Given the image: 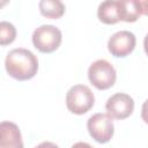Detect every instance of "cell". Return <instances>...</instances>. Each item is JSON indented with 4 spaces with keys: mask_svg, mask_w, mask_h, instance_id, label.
I'll list each match as a JSON object with an SVG mask.
<instances>
[{
    "mask_svg": "<svg viewBox=\"0 0 148 148\" xmlns=\"http://www.w3.org/2000/svg\"><path fill=\"white\" fill-rule=\"evenodd\" d=\"M5 68L9 76L17 81L32 79L38 71L37 57L27 49L18 47L8 52L5 60Z\"/></svg>",
    "mask_w": 148,
    "mask_h": 148,
    "instance_id": "6da1fadb",
    "label": "cell"
},
{
    "mask_svg": "<svg viewBox=\"0 0 148 148\" xmlns=\"http://www.w3.org/2000/svg\"><path fill=\"white\" fill-rule=\"evenodd\" d=\"M95 104V96L91 89L84 84H75L66 94V106L74 114L87 113Z\"/></svg>",
    "mask_w": 148,
    "mask_h": 148,
    "instance_id": "7a4b0ae2",
    "label": "cell"
},
{
    "mask_svg": "<svg viewBox=\"0 0 148 148\" xmlns=\"http://www.w3.org/2000/svg\"><path fill=\"white\" fill-rule=\"evenodd\" d=\"M88 79L96 89L106 90L116 83L117 72L111 62L105 59H98L89 66Z\"/></svg>",
    "mask_w": 148,
    "mask_h": 148,
    "instance_id": "3957f363",
    "label": "cell"
},
{
    "mask_svg": "<svg viewBox=\"0 0 148 148\" xmlns=\"http://www.w3.org/2000/svg\"><path fill=\"white\" fill-rule=\"evenodd\" d=\"M32 44L42 53H52L61 44L62 34L52 24H43L32 32Z\"/></svg>",
    "mask_w": 148,
    "mask_h": 148,
    "instance_id": "277c9868",
    "label": "cell"
},
{
    "mask_svg": "<svg viewBox=\"0 0 148 148\" xmlns=\"http://www.w3.org/2000/svg\"><path fill=\"white\" fill-rule=\"evenodd\" d=\"M112 117L108 113H95L87 121L89 135L98 143H106L111 140L114 133Z\"/></svg>",
    "mask_w": 148,
    "mask_h": 148,
    "instance_id": "5b68a950",
    "label": "cell"
},
{
    "mask_svg": "<svg viewBox=\"0 0 148 148\" xmlns=\"http://www.w3.org/2000/svg\"><path fill=\"white\" fill-rule=\"evenodd\" d=\"M136 44L135 35L128 30L114 32L108 40V50L116 58H125L133 52Z\"/></svg>",
    "mask_w": 148,
    "mask_h": 148,
    "instance_id": "8992f818",
    "label": "cell"
},
{
    "mask_svg": "<svg viewBox=\"0 0 148 148\" xmlns=\"http://www.w3.org/2000/svg\"><path fill=\"white\" fill-rule=\"evenodd\" d=\"M105 110L106 113L113 119H126L134 111V101L125 92H116L108 98Z\"/></svg>",
    "mask_w": 148,
    "mask_h": 148,
    "instance_id": "52a82bcc",
    "label": "cell"
},
{
    "mask_svg": "<svg viewBox=\"0 0 148 148\" xmlns=\"http://www.w3.org/2000/svg\"><path fill=\"white\" fill-rule=\"evenodd\" d=\"M0 147L1 148H22V135L16 124L2 121L0 124Z\"/></svg>",
    "mask_w": 148,
    "mask_h": 148,
    "instance_id": "ba28073f",
    "label": "cell"
},
{
    "mask_svg": "<svg viewBox=\"0 0 148 148\" xmlns=\"http://www.w3.org/2000/svg\"><path fill=\"white\" fill-rule=\"evenodd\" d=\"M97 17L104 24H116L120 21L117 0H104L97 8Z\"/></svg>",
    "mask_w": 148,
    "mask_h": 148,
    "instance_id": "9c48e42d",
    "label": "cell"
},
{
    "mask_svg": "<svg viewBox=\"0 0 148 148\" xmlns=\"http://www.w3.org/2000/svg\"><path fill=\"white\" fill-rule=\"evenodd\" d=\"M117 1H118L120 21L133 23L140 17V15H142L139 0H117Z\"/></svg>",
    "mask_w": 148,
    "mask_h": 148,
    "instance_id": "30bf717a",
    "label": "cell"
},
{
    "mask_svg": "<svg viewBox=\"0 0 148 148\" xmlns=\"http://www.w3.org/2000/svg\"><path fill=\"white\" fill-rule=\"evenodd\" d=\"M39 12L40 14L51 20L60 18L65 14V5L61 0H40L39 1Z\"/></svg>",
    "mask_w": 148,
    "mask_h": 148,
    "instance_id": "8fae6325",
    "label": "cell"
},
{
    "mask_svg": "<svg viewBox=\"0 0 148 148\" xmlns=\"http://www.w3.org/2000/svg\"><path fill=\"white\" fill-rule=\"evenodd\" d=\"M16 38V29L15 27L7 21H1L0 23V44L6 46L12 44Z\"/></svg>",
    "mask_w": 148,
    "mask_h": 148,
    "instance_id": "7c38bea8",
    "label": "cell"
},
{
    "mask_svg": "<svg viewBox=\"0 0 148 148\" xmlns=\"http://www.w3.org/2000/svg\"><path fill=\"white\" fill-rule=\"evenodd\" d=\"M141 118L148 125V99H146L141 108Z\"/></svg>",
    "mask_w": 148,
    "mask_h": 148,
    "instance_id": "4fadbf2b",
    "label": "cell"
},
{
    "mask_svg": "<svg viewBox=\"0 0 148 148\" xmlns=\"http://www.w3.org/2000/svg\"><path fill=\"white\" fill-rule=\"evenodd\" d=\"M141 7V14L148 16V0H139Z\"/></svg>",
    "mask_w": 148,
    "mask_h": 148,
    "instance_id": "5bb4252c",
    "label": "cell"
},
{
    "mask_svg": "<svg viewBox=\"0 0 148 148\" xmlns=\"http://www.w3.org/2000/svg\"><path fill=\"white\" fill-rule=\"evenodd\" d=\"M143 49H145V52H146V54L148 57V34L146 35V37L143 39Z\"/></svg>",
    "mask_w": 148,
    "mask_h": 148,
    "instance_id": "9a60e30c",
    "label": "cell"
},
{
    "mask_svg": "<svg viewBox=\"0 0 148 148\" xmlns=\"http://www.w3.org/2000/svg\"><path fill=\"white\" fill-rule=\"evenodd\" d=\"M8 0H1V7H3L5 5H6V2H7Z\"/></svg>",
    "mask_w": 148,
    "mask_h": 148,
    "instance_id": "2e32d148",
    "label": "cell"
}]
</instances>
